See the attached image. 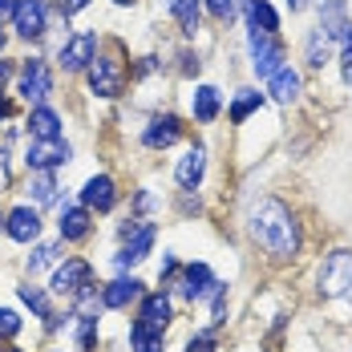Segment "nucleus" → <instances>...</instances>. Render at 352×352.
I'll use <instances>...</instances> for the list:
<instances>
[{
    "label": "nucleus",
    "instance_id": "1",
    "mask_svg": "<svg viewBox=\"0 0 352 352\" xmlns=\"http://www.w3.org/2000/svg\"><path fill=\"white\" fill-rule=\"evenodd\" d=\"M247 235L255 239V247L276 259V263H292L304 247V227L300 214L283 203L280 195H259L247 207Z\"/></svg>",
    "mask_w": 352,
    "mask_h": 352
},
{
    "label": "nucleus",
    "instance_id": "2",
    "mask_svg": "<svg viewBox=\"0 0 352 352\" xmlns=\"http://www.w3.org/2000/svg\"><path fill=\"white\" fill-rule=\"evenodd\" d=\"M126 77H130V65L122 61V53H98L85 69V81H89V94L94 98H122L126 94Z\"/></svg>",
    "mask_w": 352,
    "mask_h": 352
},
{
    "label": "nucleus",
    "instance_id": "3",
    "mask_svg": "<svg viewBox=\"0 0 352 352\" xmlns=\"http://www.w3.org/2000/svg\"><path fill=\"white\" fill-rule=\"evenodd\" d=\"M247 53H251V73H255L259 81H272V77L287 65V45H283L280 33L247 29Z\"/></svg>",
    "mask_w": 352,
    "mask_h": 352
},
{
    "label": "nucleus",
    "instance_id": "4",
    "mask_svg": "<svg viewBox=\"0 0 352 352\" xmlns=\"http://www.w3.org/2000/svg\"><path fill=\"white\" fill-rule=\"evenodd\" d=\"M349 287H352V251L349 247H336V251H328L324 263H320L316 292H320V300H336V296H344Z\"/></svg>",
    "mask_w": 352,
    "mask_h": 352
},
{
    "label": "nucleus",
    "instance_id": "5",
    "mask_svg": "<svg viewBox=\"0 0 352 352\" xmlns=\"http://www.w3.org/2000/svg\"><path fill=\"white\" fill-rule=\"evenodd\" d=\"M170 287H178V296H182L186 304H207V300H214V296H219L227 283L219 280L207 263H186Z\"/></svg>",
    "mask_w": 352,
    "mask_h": 352
},
{
    "label": "nucleus",
    "instance_id": "6",
    "mask_svg": "<svg viewBox=\"0 0 352 352\" xmlns=\"http://www.w3.org/2000/svg\"><path fill=\"white\" fill-rule=\"evenodd\" d=\"M16 89L29 106H49V94H53V69L45 57H25L21 69H16Z\"/></svg>",
    "mask_w": 352,
    "mask_h": 352
},
{
    "label": "nucleus",
    "instance_id": "7",
    "mask_svg": "<svg viewBox=\"0 0 352 352\" xmlns=\"http://www.w3.org/2000/svg\"><path fill=\"white\" fill-rule=\"evenodd\" d=\"M89 287H98L94 283V267H89V259H77V255H69L57 272H53V283H49V292L53 296H61V300H81Z\"/></svg>",
    "mask_w": 352,
    "mask_h": 352
},
{
    "label": "nucleus",
    "instance_id": "8",
    "mask_svg": "<svg viewBox=\"0 0 352 352\" xmlns=\"http://www.w3.org/2000/svg\"><path fill=\"white\" fill-rule=\"evenodd\" d=\"M73 158V146L65 138H33L25 150V166L29 175H53Z\"/></svg>",
    "mask_w": 352,
    "mask_h": 352
},
{
    "label": "nucleus",
    "instance_id": "9",
    "mask_svg": "<svg viewBox=\"0 0 352 352\" xmlns=\"http://www.w3.org/2000/svg\"><path fill=\"white\" fill-rule=\"evenodd\" d=\"M98 33L94 29H81V33H69L61 41V49H57V65L65 73H85L89 69V61L98 57Z\"/></svg>",
    "mask_w": 352,
    "mask_h": 352
},
{
    "label": "nucleus",
    "instance_id": "10",
    "mask_svg": "<svg viewBox=\"0 0 352 352\" xmlns=\"http://www.w3.org/2000/svg\"><path fill=\"white\" fill-rule=\"evenodd\" d=\"M154 239H158V223H146V219H142L138 231H134L130 239H122L118 255H113V267H118V272H130V267H138L142 259L150 255Z\"/></svg>",
    "mask_w": 352,
    "mask_h": 352
},
{
    "label": "nucleus",
    "instance_id": "11",
    "mask_svg": "<svg viewBox=\"0 0 352 352\" xmlns=\"http://www.w3.org/2000/svg\"><path fill=\"white\" fill-rule=\"evenodd\" d=\"M12 29L21 41H41L49 33V0H21L12 12Z\"/></svg>",
    "mask_w": 352,
    "mask_h": 352
},
{
    "label": "nucleus",
    "instance_id": "12",
    "mask_svg": "<svg viewBox=\"0 0 352 352\" xmlns=\"http://www.w3.org/2000/svg\"><path fill=\"white\" fill-rule=\"evenodd\" d=\"M4 235L12 243H36L41 239V211H36L33 203L12 207V211L4 214Z\"/></svg>",
    "mask_w": 352,
    "mask_h": 352
},
{
    "label": "nucleus",
    "instance_id": "13",
    "mask_svg": "<svg viewBox=\"0 0 352 352\" xmlns=\"http://www.w3.org/2000/svg\"><path fill=\"white\" fill-rule=\"evenodd\" d=\"M170 320H175V300H170V292H146L138 300V324L154 328V332H166Z\"/></svg>",
    "mask_w": 352,
    "mask_h": 352
},
{
    "label": "nucleus",
    "instance_id": "14",
    "mask_svg": "<svg viewBox=\"0 0 352 352\" xmlns=\"http://www.w3.org/2000/svg\"><path fill=\"white\" fill-rule=\"evenodd\" d=\"M182 118L178 113H154L150 122H146V130H142V146L146 150H166V146H175L182 138Z\"/></svg>",
    "mask_w": 352,
    "mask_h": 352
},
{
    "label": "nucleus",
    "instance_id": "15",
    "mask_svg": "<svg viewBox=\"0 0 352 352\" xmlns=\"http://www.w3.org/2000/svg\"><path fill=\"white\" fill-rule=\"evenodd\" d=\"M81 207L94 214H106L118 207V182L109 175H94V178H85V186H81Z\"/></svg>",
    "mask_w": 352,
    "mask_h": 352
},
{
    "label": "nucleus",
    "instance_id": "16",
    "mask_svg": "<svg viewBox=\"0 0 352 352\" xmlns=\"http://www.w3.org/2000/svg\"><path fill=\"white\" fill-rule=\"evenodd\" d=\"M142 296H146V283L138 276H118V280H109L102 287V304H106V312H122V308H130V304H138Z\"/></svg>",
    "mask_w": 352,
    "mask_h": 352
},
{
    "label": "nucleus",
    "instance_id": "17",
    "mask_svg": "<svg viewBox=\"0 0 352 352\" xmlns=\"http://www.w3.org/2000/svg\"><path fill=\"white\" fill-rule=\"evenodd\" d=\"M89 231H94V214L85 211L81 203H65L61 214H57V235H61V243H81V239H89Z\"/></svg>",
    "mask_w": 352,
    "mask_h": 352
},
{
    "label": "nucleus",
    "instance_id": "18",
    "mask_svg": "<svg viewBox=\"0 0 352 352\" xmlns=\"http://www.w3.org/2000/svg\"><path fill=\"white\" fill-rule=\"evenodd\" d=\"M203 175H207V146H203V142H195V146H190V150L178 158L175 182L182 186V190H199Z\"/></svg>",
    "mask_w": 352,
    "mask_h": 352
},
{
    "label": "nucleus",
    "instance_id": "19",
    "mask_svg": "<svg viewBox=\"0 0 352 352\" xmlns=\"http://www.w3.org/2000/svg\"><path fill=\"white\" fill-rule=\"evenodd\" d=\"M243 8L247 29H259V33H280V12L267 4V0H239Z\"/></svg>",
    "mask_w": 352,
    "mask_h": 352
},
{
    "label": "nucleus",
    "instance_id": "20",
    "mask_svg": "<svg viewBox=\"0 0 352 352\" xmlns=\"http://www.w3.org/2000/svg\"><path fill=\"white\" fill-rule=\"evenodd\" d=\"M25 126H29V134H33V138H65V134H61L65 118H61L53 106H33Z\"/></svg>",
    "mask_w": 352,
    "mask_h": 352
},
{
    "label": "nucleus",
    "instance_id": "21",
    "mask_svg": "<svg viewBox=\"0 0 352 352\" xmlns=\"http://www.w3.org/2000/svg\"><path fill=\"white\" fill-rule=\"evenodd\" d=\"M219 109H223V94H219L214 85H199V89L190 94V113H195V122L211 126L214 118H219Z\"/></svg>",
    "mask_w": 352,
    "mask_h": 352
},
{
    "label": "nucleus",
    "instance_id": "22",
    "mask_svg": "<svg viewBox=\"0 0 352 352\" xmlns=\"http://www.w3.org/2000/svg\"><path fill=\"white\" fill-rule=\"evenodd\" d=\"M300 89H304V81H300V73L292 69V65H283V69L267 81V94H272L280 106H292V102L300 98Z\"/></svg>",
    "mask_w": 352,
    "mask_h": 352
},
{
    "label": "nucleus",
    "instance_id": "23",
    "mask_svg": "<svg viewBox=\"0 0 352 352\" xmlns=\"http://www.w3.org/2000/svg\"><path fill=\"white\" fill-rule=\"evenodd\" d=\"M29 199L33 207H57L61 203V186H57V175H29Z\"/></svg>",
    "mask_w": 352,
    "mask_h": 352
},
{
    "label": "nucleus",
    "instance_id": "24",
    "mask_svg": "<svg viewBox=\"0 0 352 352\" xmlns=\"http://www.w3.org/2000/svg\"><path fill=\"white\" fill-rule=\"evenodd\" d=\"M263 102H267V98H263L259 89H239V94H235V102H231V109H227L231 126H243L255 109H263Z\"/></svg>",
    "mask_w": 352,
    "mask_h": 352
},
{
    "label": "nucleus",
    "instance_id": "25",
    "mask_svg": "<svg viewBox=\"0 0 352 352\" xmlns=\"http://www.w3.org/2000/svg\"><path fill=\"white\" fill-rule=\"evenodd\" d=\"M130 352H166V332H154L146 324H130Z\"/></svg>",
    "mask_w": 352,
    "mask_h": 352
},
{
    "label": "nucleus",
    "instance_id": "26",
    "mask_svg": "<svg viewBox=\"0 0 352 352\" xmlns=\"http://www.w3.org/2000/svg\"><path fill=\"white\" fill-rule=\"evenodd\" d=\"M16 296L33 308L36 320H45V324H49V320L57 316V312H53V300H49V292H45V287H36V283H21V287H16Z\"/></svg>",
    "mask_w": 352,
    "mask_h": 352
},
{
    "label": "nucleus",
    "instance_id": "27",
    "mask_svg": "<svg viewBox=\"0 0 352 352\" xmlns=\"http://www.w3.org/2000/svg\"><path fill=\"white\" fill-rule=\"evenodd\" d=\"M170 16L178 21V33L182 36H195L199 33V21H203V0H178L170 8Z\"/></svg>",
    "mask_w": 352,
    "mask_h": 352
},
{
    "label": "nucleus",
    "instance_id": "28",
    "mask_svg": "<svg viewBox=\"0 0 352 352\" xmlns=\"http://www.w3.org/2000/svg\"><path fill=\"white\" fill-rule=\"evenodd\" d=\"M328 57H332V45H328V36L312 29V33L304 36V61H308V69H324L328 65Z\"/></svg>",
    "mask_w": 352,
    "mask_h": 352
},
{
    "label": "nucleus",
    "instance_id": "29",
    "mask_svg": "<svg viewBox=\"0 0 352 352\" xmlns=\"http://www.w3.org/2000/svg\"><path fill=\"white\" fill-rule=\"evenodd\" d=\"M61 247H65L61 239H57V243H33V255L25 259V272L36 276V272H45L49 263H57V259H61Z\"/></svg>",
    "mask_w": 352,
    "mask_h": 352
},
{
    "label": "nucleus",
    "instance_id": "30",
    "mask_svg": "<svg viewBox=\"0 0 352 352\" xmlns=\"http://www.w3.org/2000/svg\"><path fill=\"white\" fill-rule=\"evenodd\" d=\"M73 320H77V328H73L77 349H81V352H94V344H98V320H94V316H73Z\"/></svg>",
    "mask_w": 352,
    "mask_h": 352
},
{
    "label": "nucleus",
    "instance_id": "31",
    "mask_svg": "<svg viewBox=\"0 0 352 352\" xmlns=\"http://www.w3.org/2000/svg\"><path fill=\"white\" fill-rule=\"evenodd\" d=\"M186 352H219V332H214V328H199V332L186 340Z\"/></svg>",
    "mask_w": 352,
    "mask_h": 352
},
{
    "label": "nucleus",
    "instance_id": "32",
    "mask_svg": "<svg viewBox=\"0 0 352 352\" xmlns=\"http://www.w3.org/2000/svg\"><path fill=\"white\" fill-rule=\"evenodd\" d=\"M203 8L211 12L219 25H231L235 21V0H203Z\"/></svg>",
    "mask_w": 352,
    "mask_h": 352
},
{
    "label": "nucleus",
    "instance_id": "33",
    "mask_svg": "<svg viewBox=\"0 0 352 352\" xmlns=\"http://www.w3.org/2000/svg\"><path fill=\"white\" fill-rule=\"evenodd\" d=\"M21 328H25V320L16 316L12 308H0V340H12V336H21Z\"/></svg>",
    "mask_w": 352,
    "mask_h": 352
},
{
    "label": "nucleus",
    "instance_id": "34",
    "mask_svg": "<svg viewBox=\"0 0 352 352\" xmlns=\"http://www.w3.org/2000/svg\"><path fill=\"white\" fill-rule=\"evenodd\" d=\"M178 61H182V65H178V73H182V77H195V73L203 69V57H199L195 49H182V53H178Z\"/></svg>",
    "mask_w": 352,
    "mask_h": 352
},
{
    "label": "nucleus",
    "instance_id": "35",
    "mask_svg": "<svg viewBox=\"0 0 352 352\" xmlns=\"http://www.w3.org/2000/svg\"><path fill=\"white\" fill-rule=\"evenodd\" d=\"M89 4H94V0H57V12L69 21V16H77V12H85Z\"/></svg>",
    "mask_w": 352,
    "mask_h": 352
},
{
    "label": "nucleus",
    "instance_id": "36",
    "mask_svg": "<svg viewBox=\"0 0 352 352\" xmlns=\"http://www.w3.org/2000/svg\"><path fill=\"white\" fill-rule=\"evenodd\" d=\"M178 211H182V214H199V211H203L199 195H195V190H182V199H178Z\"/></svg>",
    "mask_w": 352,
    "mask_h": 352
},
{
    "label": "nucleus",
    "instance_id": "37",
    "mask_svg": "<svg viewBox=\"0 0 352 352\" xmlns=\"http://www.w3.org/2000/svg\"><path fill=\"white\" fill-rule=\"evenodd\" d=\"M12 186V166H8V150L0 146V195Z\"/></svg>",
    "mask_w": 352,
    "mask_h": 352
},
{
    "label": "nucleus",
    "instance_id": "38",
    "mask_svg": "<svg viewBox=\"0 0 352 352\" xmlns=\"http://www.w3.org/2000/svg\"><path fill=\"white\" fill-rule=\"evenodd\" d=\"M158 69H162V61H158L154 53H150V57H142L138 65H134V73H138V77H150V73H158Z\"/></svg>",
    "mask_w": 352,
    "mask_h": 352
},
{
    "label": "nucleus",
    "instance_id": "39",
    "mask_svg": "<svg viewBox=\"0 0 352 352\" xmlns=\"http://www.w3.org/2000/svg\"><path fill=\"white\" fill-rule=\"evenodd\" d=\"M150 207H154V195H150V190H138V195H134V214H146Z\"/></svg>",
    "mask_w": 352,
    "mask_h": 352
},
{
    "label": "nucleus",
    "instance_id": "40",
    "mask_svg": "<svg viewBox=\"0 0 352 352\" xmlns=\"http://www.w3.org/2000/svg\"><path fill=\"white\" fill-rule=\"evenodd\" d=\"M12 77H16V65H12V61H4V57H0V89H4V85H8V81H12Z\"/></svg>",
    "mask_w": 352,
    "mask_h": 352
},
{
    "label": "nucleus",
    "instance_id": "41",
    "mask_svg": "<svg viewBox=\"0 0 352 352\" xmlns=\"http://www.w3.org/2000/svg\"><path fill=\"white\" fill-rule=\"evenodd\" d=\"M340 61H344V69H352V33L340 41Z\"/></svg>",
    "mask_w": 352,
    "mask_h": 352
},
{
    "label": "nucleus",
    "instance_id": "42",
    "mask_svg": "<svg viewBox=\"0 0 352 352\" xmlns=\"http://www.w3.org/2000/svg\"><path fill=\"white\" fill-rule=\"evenodd\" d=\"M16 4H21V0H0V21H12V12H16Z\"/></svg>",
    "mask_w": 352,
    "mask_h": 352
},
{
    "label": "nucleus",
    "instance_id": "43",
    "mask_svg": "<svg viewBox=\"0 0 352 352\" xmlns=\"http://www.w3.org/2000/svg\"><path fill=\"white\" fill-rule=\"evenodd\" d=\"M308 4H312V0H287V8H292V12H304Z\"/></svg>",
    "mask_w": 352,
    "mask_h": 352
},
{
    "label": "nucleus",
    "instance_id": "44",
    "mask_svg": "<svg viewBox=\"0 0 352 352\" xmlns=\"http://www.w3.org/2000/svg\"><path fill=\"white\" fill-rule=\"evenodd\" d=\"M8 113H12V102H8V98H0V122H4Z\"/></svg>",
    "mask_w": 352,
    "mask_h": 352
},
{
    "label": "nucleus",
    "instance_id": "45",
    "mask_svg": "<svg viewBox=\"0 0 352 352\" xmlns=\"http://www.w3.org/2000/svg\"><path fill=\"white\" fill-rule=\"evenodd\" d=\"M113 4H118V8H134L138 0H113Z\"/></svg>",
    "mask_w": 352,
    "mask_h": 352
},
{
    "label": "nucleus",
    "instance_id": "46",
    "mask_svg": "<svg viewBox=\"0 0 352 352\" xmlns=\"http://www.w3.org/2000/svg\"><path fill=\"white\" fill-rule=\"evenodd\" d=\"M4 45H8V36H4V29H0V53H4Z\"/></svg>",
    "mask_w": 352,
    "mask_h": 352
},
{
    "label": "nucleus",
    "instance_id": "47",
    "mask_svg": "<svg viewBox=\"0 0 352 352\" xmlns=\"http://www.w3.org/2000/svg\"><path fill=\"white\" fill-rule=\"evenodd\" d=\"M0 231H4V214H0Z\"/></svg>",
    "mask_w": 352,
    "mask_h": 352
},
{
    "label": "nucleus",
    "instance_id": "48",
    "mask_svg": "<svg viewBox=\"0 0 352 352\" xmlns=\"http://www.w3.org/2000/svg\"><path fill=\"white\" fill-rule=\"evenodd\" d=\"M8 352H21V349H8Z\"/></svg>",
    "mask_w": 352,
    "mask_h": 352
}]
</instances>
